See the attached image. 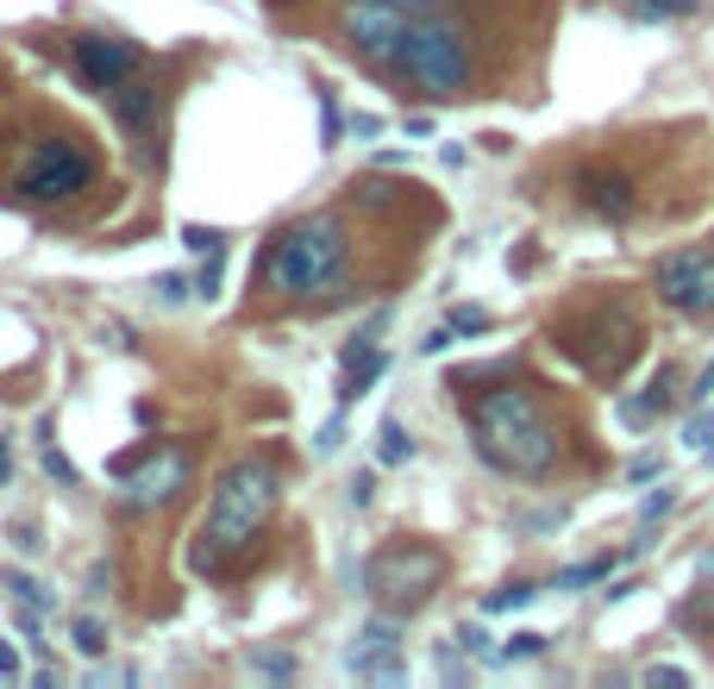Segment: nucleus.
Listing matches in <instances>:
<instances>
[{
    "mask_svg": "<svg viewBox=\"0 0 714 689\" xmlns=\"http://www.w3.org/2000/svg\"><path fill=\"white\" fill-rule=\"evenodd\" d=\"M470 439L508 477H552L564 452L552 414L539 408V395L533 389H508V377H502V389H483L470 402Z\"/></svg>",
    "mask_w": 714,
    "mask_h": 689,
    "instance_id": "obj_1",
    "label": "nucleus"
},
{
    "mask_svg": "<svg viewBox=\"0 0 714 689\" xmlns=\"http://www.w3.org/2000/svg\"><path fill=\"white\" fill-rule=\"evenodd\" d=\"M270 508H276V464L238 458L226 477L213 483V495H207V520H201V539H195L188 564H195L201 577H220L226 558H238V552L257 545V533L270 527Z\"/></svg>",
    "mask_w": 714,
    "mask_h": 689,
    "instance_id": "obj_2",
    "label": "nucleus"
},
{
    "mask_svg": "<svg viewBox=\"0 0 714 689\" xmlns=\"http://www.w3.org/2000/svg\"><path fill=\"white\" fill-rule=\"evenodd\" d=\"M345 257H352L345 220H338V213H307V220H288V226L270 238V251L257 263V282H263V295H276V302H307V295H320V288L338 282Z\"/></svg>",
    "mask_w": 714,
    "mask_h": 689,
    "instance_id": "obj_3",
    "label": "nucleus"
},
{
    "mask_svg": "<svg viewBox=\"0 0 714 689\" xmlns=\"http://www.w3.org/2000/svg\"><path fill=\"white\" fill-rule=\"evenodd\" d=\"M389 70L402 82H414L427 101H458V95H470V82H477V45H470L458 13L427 7L420 20H408Z\"/></svg>",
    "mask_w": 714,
    "mask_h": 689,
    "instance_id": "obj_4",
    "label": "nucleus"
},
{
    "mask_svg": "<svg viewBox=\"0 0 714 689\" xmlns=\"http://www.w3.org/2000/svg\"><path fill=\"white\" fill-rule=\"evenodd\" d=\"M552 345H564V358H577L595 383H620V370L639 358V320L620 302H589L552 320Z\"/></svg>",
    "mask_w": 714,
    "mask_h": 689,
    "instance_id": "obj_5",
    "label": "nucleus"
},
{
    "mask_svg": "<svg viewBox=\"0 0 714 689\" xmlns=\"http://www.w3.org/2000/svg\"><path fill=\"white\" fill-rule=\"evenodd\" d=\"M439 583H445V552L427 545V539H395V545H383L364 564V595L383 614H395V620L427 608Z\"/></svg>",
    "mask_w": 714,
    "mask_h": 689,
    "instance_id": "obj_6",
    "label": "nucleus"
},
{
    "mask_svg": "<svg viewBox=\"0 0 714 689\" xmlns=\"http://www.w3.org/2000/svg\"><path fill=\"white\" fill-rule=\"evenodd\" d=\"M95 182V151L70 138V132H51V138H32L26 157H20V170H13V188L26 195V201H70Z\"/></svg>",
    "mask_w": 714,
    "mask_h": 689,
    "instance_id": "obj_7",
    "label": "nucleus"
},
{
    "mask_svg": "<svg viewBox=\"0 0 714 689\" xmlns=\"http://www.w3.org/2000/svg\"><path fill=\"white\" fill-rule=\"evenodd\" d=\"M408 7L402 0H345L338 7V38H345V51L364 57V63H377L389 70L395 63V45H402V32H408Z\"/></svg>",
    "mask_w": 714,
    "mask_h": 689,
    "instance_id": "obj_8",
    "label": "nucleus"
},
{
    "mask_svg": "<svg viewBox=\"0 0 714 689\" xmlns=\"http://www.w3.org/2000/svg\"><path fill=\"white\" fill-rule=\"evenodd\" d=\"M652 288L664 307H677L689 320H709L714 313V251L709 245H684V251H664L652 263Z\"/></svg>",
    "mask_w": 714,
    "mask_h": 689,
    "instance_id": "obj_9",
    "label": "nucleus"
},
{
    "mask_svg": "<svg viewBox=\"0 0 714 689\" xmlns=\"http://www.w3.org/2000/svg\"><path fill=\"white\" fill-rule=\"evenodd\" d=\"M182 489H188V452H182V445H151V452L120 477V508L126 514L170 508Z\"/></svg>",
    "mask_w": 714,
    "mask_h": 689,
    "instance_id": "obj_10",
    "label": "nucleus"
},
{
    "mask_svg": "<svg viewBox=\"0 0 714 689\" xmlns=\"http://www.w3.org/2000/svg\"><path fill=\"white\" fill-rule=\"evenodd\" d=\"M70 57H76V70L88 88H113V82H126L132 70H145V51L132 45V38H113V32H76L70 38Z\"/></svg>",
    "mask_w": 714,
    "mask_h": 689,
    "instance_id": "obj_11",
    "label": "nucleus"
},
{
    "mask_svg": "<svg viewBox=\"0 0 714 689\" xmlns=\"http://www.w3.org/2000/svg\"><path fill=\"white\" fill-rule=\"evenodd\" d=\"M577 195H583V207L602 213V220H627L633 201H639L627 170H583V176H577Z\"/></svg>",
    "mask_w": 714,
    "mask_h": 689,
    "instance_id": "obj_12",
    "label": "nucleus"
},
{
    "mask_svg": "<svg viewBox=\"0 0 714 689\" xmlns=\"http://www.w3.org/2000/svg\"><path fill=\"white\" fill-rule=\"evenodd\" d=\"M107 107H113V120H120L126 132H145L151 126V113H157V82L145 76V70H132L126 82L107 88Z\"/></svg>",
    "mask_w": 714,
    "mask_h": 689,
    "instance_id": "obj_13",
    "label": "nucleus"
},
{
    "mask_svg": "<svg viewBox=\"0 0 714 689\" xmlns=\"http://www.w3.org/2000/svg\"><path fill=\"white\" fill-rule=\"evenodd\" d=\"M389 370V352L383 345H357V352H345V383H338V408H352L357 395H370V389L383 383Z\"/></svg>",
    "mask_w": 714,
    "mask_h": 689,
    "instance_id": "obj_14",
    "label": "nucleus"
},
{
    "mask_svg": "<svg viewBox=\"0 0 714 689\" xmlns=\"http://www.w3.org/2000/svg\"><path fill=\"white\" fill-rule=\"evenodd\" d=\"M670 402H677V370L658 364V377L645 383V395H627V402H620V420H627V427H652Z\"/></svg>",
    "mask_w": 714,
    "mask_h": 689,
    "instance_id": "obj_15",
    "label": "nucleus"
},
{
    "mask_svg": "<svg viewBox=\"0 0 714 689\" xmlns=\"http://www.w3.org/2000/svg\"><path fill=\"white\" fill-rule=\"evenodd\" d=\"M345 670L370 677V684H402V677H408V659H402V645H364V639H357L352 652H345Z\"/></svg>",
    "mask_w": 714,
    "mask_h": 689,
    "instance_id": "obj_16",
    "label": "nucleus"
},
{
    "mask_svg": "<svg viewBox=\"0 0 714 689\" xmlns=\"http://www.w3.org/2000/svg\"><path fill=\"white\" fill-rule=\"evenodd\" d=\"M377 458L383 464H408L414 458V439H408L402 420H383V427H377Z\"/></svg>",
    "mask_w": 714,
    "mask_h": 689,
    "instance_id": "obj_17",
    "label": "nucleus"
},
{
    "mask_svg": "<svg viewBox=\"0 0 714 689\" xmlns=\"http://www.w3.org/2000/svg\"><path fill=\"white\" fill-rule=\"evenodd\" d=\"M620 558H583V564H564L558 570V589H583V583H608Z\"/></svg>",
    "mask_w": 714,
    "mask_h": 689,
    "instance_id": "obj_18",
    "label": "nucleus"
},
{
    "mask_svg": "<svg viewBox=\"0 0 714 689\" xmlns=\"http://www.w3.org/2000/svg\"><path fill=\"white\" fill-rule=\"evenodd\" d=\"M533 583H502V589H489L483 595V614H520V608H533Z\"/></svg>",
    "mask_w": 714,
    "mask_h": 689,
    "instance_id": "obj_19",
    "label": "nucleus"
},
{
    "mask_svg": "<svg viewBox=\"0 0 714 689\" xmlns=\"http://www.w3.org/2000/svg\"><path fill=\"white\" fill-rule=\"evenodd\" d=\"M684 445L695 452V458H709L714 464V408L702 402V408L689 414V427H684Z\"/></svg>",
    "mask_w": 714,
    "mask_h": 689,
    "instance_id": "obj_20",
    "label": "nucleus"
},
{
    "mask_svg": "<svg viewBox=\"0 0 714 689\" xmlns=\"http://www.w3.org/2000/svg\"><path fill=\"white\" fill-rule=\"evenodd\" d=\"M702 0H627V13L633 20H689Z\"/></svg>",
    "mask_w": 714,
    "mask_h": 689,
    "instance_id": "obj_21",
    "label": "nucleus"
},
{
    "mask_svg": "<svg viewBox=\"0 0 714 689\" xmlns=\"http://www.w3.org/2000/svg\"><path fill=\"white\" fill-rule=\"evenodd\" d=\"M70 639H76V652H82V659H101V652H107V627L95 620V614H82L76 627H70Z\"/></svg>",
    "mask_w": 714,
    "mask_h": 689,
    "instance_id": "obj_22",
    "label": "nucleus"
},
{
    "mask_svg": "<svg viewBox=\"0 0 714 689\" xmlns=\"http://www.w3.org/2000/svg\"><path fill=\"white\" fill-rule=\"evenodd\" d=\"M352 201L357 207H395V201H402V188L383 182V176H370V182H357V188H352Z\"/></svg>",
    "mask_w": 714,
    "mask_h": 689,
    "instance_id": "obj_23",
    "label": "nucleus"
},
{
    "mask_svg": "<svg viewBox=\"0 0 714 689\" xmlns=\"http://www.w3.org/2000/svg\"><path fill=\"white\" fill-rule=\"evenodd\" d=\"M445 327L458 332V339H477V332H489L495 320H489V307H452V313H445Z\"/></svg>",
    "mask_w": 714,
    "mask_h": 689,
    "instance_id": "obj_24",
    "label": "nucleus"
},
{
    "mask_svg": "<svg viewBox=\"0 0 714 689\" xmlns=\"http://www.w3.org/2000/svg\"><path fill=\"white\" fill-rule=\"evenodd\" d=\"M7 595H13L20 608H32V614H38V608H45V602H51V595H45V589L32 583L26 570H13V577H7Z\"/></svg>",
    "mask_w": 714,
    "mask_h": 689,
    "instance_id": "obj_25",
    "label": "nucleus"
},
{
    "mask_svg": "<svg viewBox=\"0 0 714 689\" xmlns=\"http://www.w3.org/2000/svg\"><path fill=\"white\" fill-rule=\"evenodd\" d=\"M539 652H545V633H514L508 645H502V652H495V659L508 664V659H539Z\"/></svg>",
    "mask_w": 714,
    "mask_h": 689,
    "instance_id": "obj_26",
    "label": "nucleus"
},
{
    "mask_svg": "<svg viewBox=\"0 0 714 689\" xmlns=\"http://www.w3.org/2000/svg\"><path fill=\"white\" fill-rule=\"evenodd\" d=\"M338 138H345V120H338V107H332V95H320V145H338Z\"/></svg>",
    "mask_w": 714,
    "mask_h": 689,
    "instance_id": "obj_27",
    "label": "nucleus"
},
{
    "mask_svg": "<svg viewBox=\"0 0 714 689\" xmlns=\"http://www.w3.org/2000/svg\"><path fill=\"white\" fill-rule=\"evenodd\" d=\"M670 508H677V495H670V489H658V495H645V502H639V527H652V520H664Z\"/></svg>",
    "mask_w": 714,
    "mask_h": 689,
    "instance_id": "obj_28",
    "label": "nucleus"
},
{
    "mask_svg": "<svg viewBox=\"0 0 714 689\" xmlns=\"http://www.w3.org/2000/svg\"><path fill=\"white\" fill-rule=\"evenodd\" d=\"M251 664L263 670V677H288V670H295V659H288V652H251Z\"/></svg>",
    "mask_w": 714,
    "mask_h": 689,
    "instance_id": "obj_29",
    "label": "nucleus"
},
{
    "mask_svg": "<svg viewBox=\"0 0 714 689\" xmlns=\"http://www.w3.org/2000/svg\"><path fill=\"white\" fill-rule=\"evenodd\" d=\"M645 684H652V689H684L689 684V670H677V664H652V670H645Z\"/></svg>",
    "mask_w": 714,
    "mask_h": 689,
    "instance_id": "obj_30",
    "label": "nucleus"
},
{
    "mask_svg": "<svg viewBox=\"0 0 714 689\" xmlns=\"http://www.w3.org/2000/svg\"><path fill=\"white\" fill-rule=\"evenodd\" d=\"M45 470H51L57 483H76V464L63 458V452H57V445H45Z\"/></svg>",
    "mask_w": 714,
    "mask_h": 689,
    "instance_id": "obj_31",
    "label": "nucleus"
},
{
    "mask_svg": "<svg viewBox=\"0 0 714 689\" xmlns=\"http://www.w3.org/2000/svg\"><path fill=\"white\" fill-rule=\"evenodd\" d=\"M370 495H377V477H370V470H357V477H352V508H370Z\"/></svg>",
    "mask_w": 714,
    "mask_h": 689,
    "instance_id": "obj_32",
    "label": "nucleus"
},
{
    "mask_svg": "<svg viewBox=\"0 0 714 689\" xmlns=\"http://www.w3.org/2000/svg\"><path fill=\"white\" fill-rule=\"evenodd\" d=\"M658 470H664V464L652 458V452H645V458H633V464H627V477H633V483H652V477H658Z\"/></svg>",
    "mask_w": 714,
    "mask_h": 689,
    "instance_id": "obj_33",
    "label": "nucleus"
},
{
    "mask_svg": "<svg viewBox=\"0 0 714 689\" xmlns=\"http://www.w3.org/2000/svg\"><path fill=\"white\" fill-rule=\"evenodd\" d=\"M377 132H383L377 113H352V138H377Z\"/></svg>",
    "mask_w": 714,
    "mask_h": 689,
    "instance_id": "obj_34",
    "label": "nucleus"
},
{
    "mask_svg": "<svg viewBox=\"0 0 714 689\" xmlns=\"http://www.w3.org/2000/svg\"><path fill=\"white\" fill-rule=\"evenodd\" d=\"M452 339H458V332H452V327H439V332H427V339H420V352H427V358H433V352H445V345H452Z\"/></svg>",
    "mask_w": 714,
    "mask_h": 689,
    "instance_id": "obj_35",
    "label": "nucleus"
},
{
    "mask_svg": "<svg viewBox=\"0 0 714 689\" xmlns=\"http://www.w3.org/2000/svg\"><path fill=\"white\" fill-rule=\"evenodd\" d=\"M213 238H220V232H207V226H188V232H182V245H188V251H207Z\"/></svg>",
    "mask_w": 714,
    "mask_h": 689,
    "instance_id": "obj_36",
    "label": "nucleus"
},
{
    "mask_svg": "<svg viewBox=\"0 0 714 689\" xmlns=\"http://www.w3.org/2000/svg\"><path fill=\"white\" fill-rule=\"evenodd\" d=\"M157 295H163V302H182V295H188V282H182V276H157Z\"/></svg>",
    "mask_w": 714,
    "mask_h": 689,
    "instance_id": "obj_37",
    "label": "nucleus"
},
{
    "mask_svg": "<svg viewBox=\"0 0 714 689\" xmlns=\"http://www.w3.org/2000/svg\"><path fill=\"white\" fill-rule=\"evenodd\" d=\"M338 433H345V427H338V420H327V427H320V439H313V452H338Z\"/></svg>",
    "mask_w": 714,
    "mask_h": 689,
    "instance_id": "obj_38",
    "label": "nucleus"
},
{
    "mask_svg": "<svg viewBox=\"0 0 714 689\" xmlns=\"http://www.w3.org/2000/svg\"><path fill=\"white\" fill-rule=\"evenodd\" d=\"M709 395H714V364H709V370H702V377H695V389H689V402H695V408H702V402H709Z\"/></svg>",
    "mask_w": 714,
    "mask_h": 689,
    "instance_id": "obj_39",
    "label": "nucleus"
},
{
    "mask_svg": "<svg viewBox=\"0 0 714 689\" xmlns=\"http://www.w3.org/2000/svg\"><path fill=\"white\" fill-rule=\"evenodd\" d=\"M0 677H7V684H13V677H20V652H13V645H7V639H0Z\"/></svg>",
    "mask_w": 714,
    "mask_h": 689,
    "instance_id": "obj_40",
    "label": "nucleus"
},
{
    "mask_svg": "<svg viewBox=\"0 0 714 689\" xmlns=\"http://www.w3.org/2000/svg\"><path fill=\"white\" fill-rule=\"evenodd\" d=\"M13 477V452H7V439H0V483Z\"/></svg>",
    "mask_w": 714,
    "mask_h": 689,
    "instance_id": "obj_41",
    "label": "nucleus"
},
{
    "mask_svg": "<svg viewBox=\"0 0 714 689\" xmlns=\"http://www.w3.org/2000/svg\"><path fill=\"white\" fill-rule=\"evenodd\" d=\"M402 7H408L414 20H420V13H427V7H433V0H402Z\"/></svg>",
    "mask_w": 714,
    "mask_h": 689,
    "instance_id": "obj_42",
    "label": "nucleus"
},
{
    "mask_svg": "<svg viewBox=\"0 0 714 689\" xmlns=\"http://www.w3.org/2000/svg\"><path fill=\"white\" fill-rule=\"evenodd\" d=\"M709 570H714V552H709V558H702V577H709Z\"/></svg>",
    "mask_w": 714,
    "mask_h": 689,
    "instance_id": "obj_43",
    "label": "nucleus"
},
{
    "mask_svg": "<svg viewBox=\"0 0 714 689\" xmlns=\"http://www.w3.org/2000/svg\"><path fill=\"white\" fill-rule=\"evenodd\" d=\"M276 7H288V0H276Z\"/></svg>",
    "mask_w": 714,
    "mask_h": 689,
    "instance_id": "obj_44",
    "label": "nucleus"
}]
</instances>
